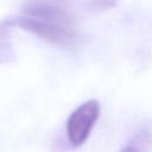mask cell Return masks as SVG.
I'll list each match as a JSON object with an SVG mask.
<instances>
[{"instance_id":"5","label":"cell","mask_w":152,"mask_h":152,"mask_svg":"<svg viewBox=\"0 0 152 152\" xmlns=\"http://www.w3.org/2000/svg\"><path fill=\"white\" fill-rule=\"evenodd\" d=\"M116 0H89L87 4V8L93 12H103L116 7Z\"/></svg>"},{"instance_id":"2","label":"cell","mask_w":152,"mask_h":152,"mask_svg":"<svg viewBox=\"0 0 152 152\" xmlns=\"http://www.w3.org/2000/svg\"><path fill=\"white\" fill-rule=\"evenodd\" d=\"M100 110V102L97 100H89L70 114L66 121V135L72 147H78L87 141L99 120Z\"/></svg>"},{"instance_id":"4","label":"cell","mask_w":152,"mask_h":152,"mask_svg":"<svg viewBox=\"0 0 152 152\" xmlns=\"http://www.w3.org/2000/svg\"><path fill=\"white\" fill-rule=\"evenodd\" d=\"M151 142V133L146 128H141L139 132H137L127 142L125 147H122V151H139L145 150L146 145Z\"/></svg>"},{"instance_id":"1","label":"cell","mask_w":152,"mask_h":152,"mask_svg":"<svg viewBox=\"0 0 152 152\" xmlns=\"http://www.w3.org/2000/svg\"><path fill=\"white\" fill-rule=\"evenodd\" d=\"M6 27H20L56 45H69L76 38L70 0H28L21 12L1 21Z\"/></svg>"},{"instance_id":"3","label":"cell","mask_w":152,"mask_h":152,"mask_svg":"<svg viewBox=\"0 0 152 152\" xmlns=\"http://www.w3.org/2000/svg\"><path fill=\"white\" fill-rule=\"evenodd\" d=\"M8 30L10 27H6L0 23V64L8 63L14 57L12 44L8 37Z\"/></svg>"}]
</instances>
